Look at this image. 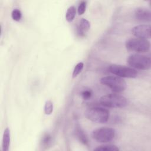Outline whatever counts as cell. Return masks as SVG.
I'll return each instance as SVG.
<instances>
[{"mask_svg": "<svg viewBox=\"0 0 151 151\" xmlns=\"http://www.w3.org/2000/svg\"><path fill=\"white\" fill-rule=\"evenodd\" d=\"M150 29L149 24H141L134 27L132 31L136 38L147 40L150 38Z\"/></svg>", "mask_w": 151, "mask_h": 151, "instance_id": "8", "label": "cell"}, {"mask_svg": "<svg viewBox=\"0 0 151 151\" xmlns=\"http://www.w3.org/2000/svg\"><path fill=\"white\" fill-rule=\"evenodd\" d=\"M109 70L112 74L121 78H135L137 75V72L133 68L119 64L110 65Z\"/></svg>", "mask_w": 151, "mask_h": 151, "instance_id": "7", "label": "cell"}, {"mask_svg": "<svg viewBox=\"0 0 151 151\" xmlns=\"http://www.w3.org/2000/svg\"><path fill=\"white\" fill-rule=\"evenodd\" d=\"M101 84L109 87L115 93H120L126 88V82L121 77L114 76L103 77L101 78Z\"/></svg>", "mask_w": 151, "mask_h": 151, "instance_id": "4", "label": "cell"}, {"mask_svg": "<svg viewBox=\"0 0 151 151\" xmlns=\"http://www.w3.org/2000/svg\"><path fill=\"white\" fill-rule=\"evenodd\" d=\"M11 17L14 21H19L21 19L22 13L19 9L15 8L12 10L11 13Z\"/></svg>", "mask_w": 151, "mask_h": 151, "instance_id": "17", "label": "cell"}, {"mask_svg": "<svg viewBox=\"0 0 151 151\" xmlns=\"http://www.w3.org/2000/svg\"><path fill=\"white\" fill-rule=\"evenodd\" d=\"M127 50L137 52H145L149 50L150 44L149 41L139 38H130L125 44Z\"/></svg>", "mask_w": 151, "mask_h": 151, "instance_id": "5", "label": "cell"}, {"mask_svg": "<svg viewBox=\"0 0 151 151\" xmlns=\"http://www.w3.org/2000/svg\"><path fill=\"white\" fill-rule=\"evenodd\" d=\"M83 67H84V64L82 62H80L77 63L73 70V72L72 74L73 78L76 77L81 72Z\"/></svg>", "mask_w": 151, "mask_h": 151, "instance_id": "16", "label": "cell"}, {"mask_svg": "<svg viewBox=\"0 0 151 151\" xmlns=\"http://www.w3.org/2000/svg\"><path fill=\"white\" fill-rule=\"evenodd\" d=\"M92 94L91 90L88 88L84 89L80 93V94L84 100H89L91 97Z\"/></svg>", "mask_w": 151, "mask_h": 151, "instance_id": "18", "label": "cell"}, {"mask_svg": "<svg viewBox=\"0 0 151 151\" xmlns=\"http://www.w3.org/2000/svg\"><path fill=\"white\" fill-rule=\"evenodd\" d=\"M86 5H87V2L86 1H81L80 4L78 5V9H77V12L78 15H83L85 11H86Z\"/></svg>", "mask_w": 151, "mask_h": 151, "instance_id": "20", "label": "cell"}, {"mask_svg": "<svg viewBox=\"0 0 151 151\" xmlns=\"http://www.w3.org/2000/svg\"><path fill=\"white\" fill-rule=\"evenodd\" d=\"M85 114L90 121L99 123L107 122L110 116L108 110L99 106H93L88 108L85 112Z\"/></svg>", "mask_w": 151, "mask_h": 151, "instance_id": "2", "label": "cell"}, {"mask_svg": "<svg viewBox=\"0 0 151 151\" xmlns=\"http://www.w3.org/2000/svg\"><path fill=\"white\" fill-rule=\"evenodd\" d=\"M127 62L132 68L140 70H147L151 67L150 58L145 55L132 54L127 59Z\"/></svg>", "mask_w": 151, "mask_h": 151, "instance_id": "3", "label": "cell"}, {"mask_svg": "<svg viewBox=\"0 0 151 151\" xmlns=\"http://www.w3.org/2000/svg\"><path fill=\"white\" fill-rule=\"evenodd\" d=\"M134 16L140 22H148L151 20V12L150 10L144 7L136 8L134 11Z\"/></svg>", "mask_w": 151, "mask_h": 151, "instance_id": "9", "label": "cell"}, {"mask_svg": "<svg viewBox=\"0 0 151 151\" xmlns=\"http://www.w3.org/2000/svg\"><path fill=\"white\" fill-rule=\"evenodd\" d=\"M44 113L45 114L50 115L53 111V103L50 100L45 101L44 104Z\"/></svg>", "mask_w": 151, "mask_h": 151, "instance_id": "15", "label": "cell"}, {"mask_svg": "<svg viewBox=\"0 0 151 151\" xmlns=\"http://www.w3.org/2000/svg\"><path fill=\"white\" fill-rule=\"evenodd\" d=\"M90 28V22L87 19L83 18L80 19L77 27V32L80 35H84L89 30Z\"/></svg>", "mask_w": 151, "mask_h": 151, "instance_id": "10", "label": "cell"}, {"mask_svg": "<svg viewBox=\"0 0 151 151\" xmlns=\"http://www.w3.org/2000/svg\"><path fill=\"white\" fill-rule=\"evenodd\" d=\"M100 102L103 106L110 108H123L129 104L127 98L114 93L103 95L100 97Z\"/></svg>", "mask_w": 151, "mask_h": 151, "instance_id": "1", "label": "cell"}, {"mask_svg": "<svg viewBox=\"0 0 151 151\" xmlns=\"http://www.w3.org/2000/svg\"><path fill=\"white\" fill-rule=\"evenodd\" d=\"M76 135L78 139L84 145L88 146V140L86 133L80 127H77L76 129Z\"/></svg>", "mask_w": 151, "mask_h": 151, "instance_id": "12", "label": "cell"}, {"mask_svg": "<svg viewBox=\"0 0 151 151\" xmlns=\"http://www.w3.org/2000/svg\"><path fill=\"white\" fill-rule=\"evenodd\" d=\"M51 136L49 133H46L43 136L42 139V144L44 146L47 147L51 143Z\"/></svg>", "mask_w": 151, "mask_h": 151, "instance_id": "19", "label": "cell"}, {"mask_svg": "<svg viewBox=\"0 0 151 151\" xmlns=\"http://www.w3.org/2000/svg\"><path fill=\"white\" fill-rule=\"evenodd\" d=\"M116 131L114 129L107 127L97 128L93 130L92 136L94 140L100 143L111 142L114 138Z\"/></svg>", "mask_w": 151, "mask_h": 151, "instance_id": "6", "label": "cell"}, {"mask_svg": "<svg viewBox=\"0 0 151 151\" xmlns=\"http://www.w3.org/2000/svg\"><path fill=\"white\" fill-rule=\"evenodd\" d=\"M11 141V134L9 129L6 127L4 132L2 142V147L3 151H8L10 146Z\"/></svg>", "mask_w": 151, "mask_h": 151, "instance_id": "11", "label": "cell"}, {"mask_svg": "<svg viewBox=\"0 0 151 151\" xmlns=\"http://www.w3.org/2000/svg\"><path fill=\"white\" fill-rule=\"evenodd\" d=\"M94 150L96 151H117L119 150V148L114 145L111 144L108 145H103L97 147L94 149Z\"/></svg>", "mask_w": 151, "mask_h": 151, "instance_id": "13", "label": "cell"}, {"mask_svg": "<svg viewBox=\"0 0 151 151\" xmlns=\"http://www.w3.org/2000/svg\"><path fill=\"white\" fill-rule=\"evenodd\" d=\"M76 7L74 6H70L67 9L66 14H65L66 20L69 22H72L74 20V19L76 17Z\"/></svg>", "mask_w": 151, "mask_h": 151, "instance_id": "14", "label": "cell"}]
</instances>
